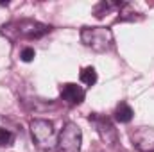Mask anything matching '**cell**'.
Masks as SVG:
<instances>
[{
    "label": "cell",
    "instance_id": "cell-1",
    "mask_svg": "<svg viewBox=\"0 0 154 152\" xmlns=\"http://www.w3.org/2000/svg\"><path fill=\"white\" fill-rule=\"evenodd\" d=\"M81 41L95 52H108L113 48V32L106 27H84Z\"/></svg>",
    "mask_w": 154,
    "mask_h": 152
},
{
    "label": "cell",
    "instance_id": "cell-2",
    "mask_svg": "<svg viewBox=\"0 0 154 152\" xmlns=\"http://www.w3.org/2000/svg\"><path fill=\"white\" fill-rule=\"evenodd\" d=\"M82 141V132L74 122L65 123L57 138V152H79Z\"/></svg>",
    "mask_w": 154,
    "mask_h": 152
},
{
    "label": "cell",
    "instance_id": "cell-3",
    "mask_svg": "<svg viewBox=\"0 0 154 152\" xmlns=\"http://www.w3.org/2000/svg\"><path fill=\"white\" fill-rule=\"evenodd\" d=\"M9 31H14L16 36L20 38H39L43 34H47L50 31L48 25L45 23H39V22H34V20H20V22H14L7 27H4V32H9Z\"/></svg>",
    "mask_w": 154,
    "mask_h": 152
},
{
    "label": "cell",
    "instance_id": "cell-4",
    "mask_svg": "<svg viewBox=\"0 0 154 152\" xmlns=\"http://www.w3.org/2000/svg\"><path fill=\"white\" fill-rule=\"evenodd\" d=\"M31 134L36 145L41 149H50L54 145V125L48 120H32L31 122Z\"/></svg>",
    "mask_w": 154,
    "mask_h": 152
},
{
    "label": "cell",
    "instance_id": "cell-5",
    "mask_svg": "<svg viewBox=\"0 0 154 152\" xmlns=\"http://www.w3.org/2000/svg\"><path fill=\"white\" fill-rule=\"evenodd\" d=\"M131 141L140 152H154V127H136L131 131Z\"/></svg>",
    "mask_w": 154,
    "mask_h": 152
},
{
    "label": "cell",
    "instance_id": "cell-6",
    "mask_svg": "<svg viewBox=\"0 0 154 152\" xmlns=\"http://www.w3.org/2000/svg\"><path fill=\"white\" fill-rule=\"evenodd\" d=\"M90 122L97 127V131H99L100 138H102L106 143L115 145V143H116V131H115V127L111 125V122H109L108 118L99 116V114H91V116H90Z\"/></svg>",
    "mask_w": 154,
    "mask_h": 152
},
{
    "label": "cell",
    "instance_id": "cell-7",
    "mask_svg": "<svg viewBox=\"0 0 154 152\" xmlns=\"http://www.w3.org/2000/svg\"><path fill=\"white\" fill-rule=\"evenodd\" d=\"M59 95H61V99H63L68 106H79V104L84 100L86 91H84L81 86L74 84V82H66V84H63V86L59 88Z\"/></svg>",
    "mask_w": 154,
    "mask_h": 152
},
{
    "label": "cell",
    "instance_id": "cell-8",
    "mask_svg": "<svg viewBox=\"0 0 154 152\" xmlns=\"http://www.w3.org/2000/svg\"><path fill=\"white\" fill-rule=\"evenodd\" d=\"M133 114L134 113H133V109L127 102H120L115 109V120L120 122V123H127V122L133 120Z\"/></svg>",
    "mask_w": 154,
    "mask_h": 152
},
{
    "label": "cell",
    "instance_id": "cell-9",
    "mask_svg": "<svg viewBox=\"0 0 154 152\" xmlns=\"http://www.w3.org/2000/svg\"><path fill=\"white\" fill-rule=\"evenodd\" d=\"M79 79H81V82H84L86 86H93V84L97 82V72H95V68H93V66H86V68H82Z\"/></svg>",
    "mask_w": 154,
    "mask_h": 152
},
{
    "label": "cell",
    "instance_id": "cell-10",
    "mask_svg": "<svg viewBox=\"0 0 154 152\" xmlns=\"http://www.w3.org/2000/svg\"><path fill=\"white\" fill-rule=\"evenodd\" d=\"M14 141V134L7 129H2L0 127V147H7Z\"/></svg>",
    "mask_w": 154,
    "mask_h": 152
},
{
    "label": "cell",
    "instance_id": "cell-11",
    "mask_svg": "<svg viewBox=\"0 0 154 152\" xmlns=\"http://www.w3.org/2000/svg\"><path fill=\"white\" fill-rule=\"evenodd\" d=\"M34 56H36V52H34V48H31V47H27V48H23L22 50V61H25V63H29V61H32L34 59Z\"/></svg>",
    "mask_w": 154,
    "mask_h": 152
}]
</instances>
